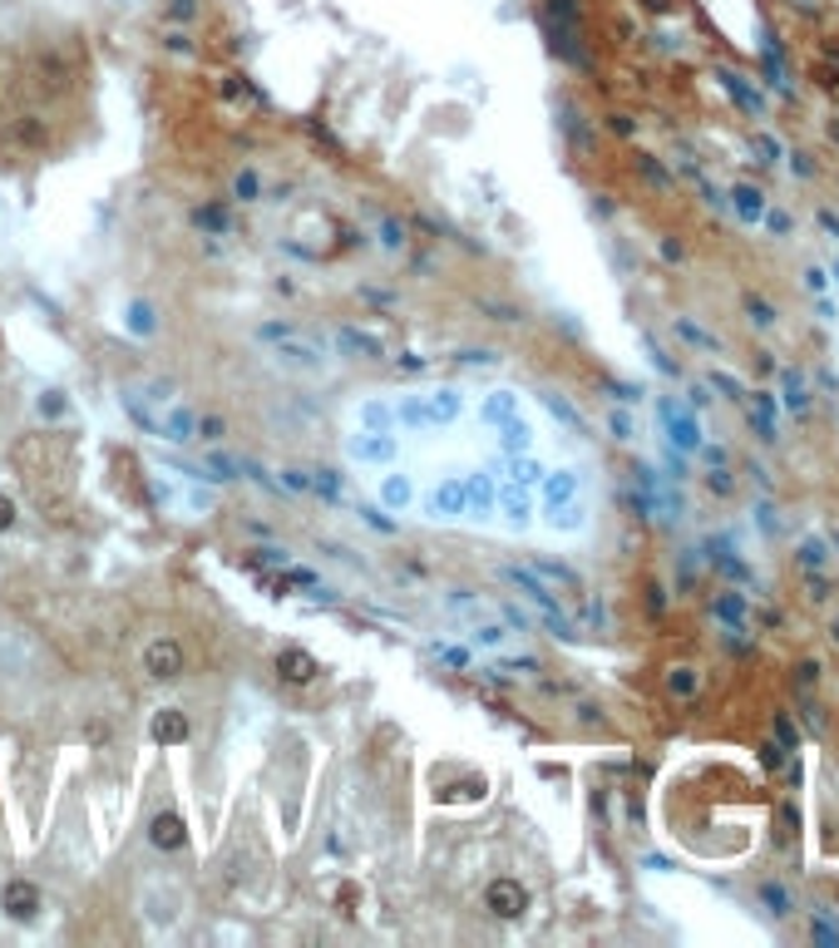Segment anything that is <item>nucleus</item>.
Segmentation results:
<instances>
[{
    "instance_id": "25",
    "label": "nucleus",
    "mask_w": 839,
    "mask_h": 948,
    "mask_svg": "<svg viewBox=\"0 0 839 948\" xmlns=\"http://www.w3.org/2000/svg\"><path fill=\"white\" fill-rule=\"evenodd\" d=\"M499 450L504 455H524V450H534V426H528L524 416H509L499 426Z\"/></svg>"
},
{
    "instance_id": "1",
    "label": "nucleus",
    "mask_w": 839,
    "mask_h": 948,
    "mask_svg": "<svg viewBox=\"0 0 839 948\" xmlns=\"http://www.w3.org/2000/svg\"><path fill=\"white\" fill-rule=\"evenodd\" d=\"M16 470L45 514H60L75 489V444L65 436H36L16 450Z\"/></svg>"
},
{
    "instance_id": "2",
    "label": "nucleus",
    "mask_w": 839,
    "mask_h": 948,
    "mask_svg": "<svg viewBox=\"0 0 839 948\" xmlns=\"http://www.w3.org/2000/svg\"><path fill=\"white\" fill-rule=\"evenodd\" d=\"M257 336L262 341H272V361L282 365V371H296V375H321L326 371V341H316V336H306V331H296V326H277V322H267V326H257Z\"/></svg>"
},
{
    "instance_id": "61",
    "label": "nucleus",
    "mask_w": 839,
    "mask_h": 948,
    "mask_svg": "<svg viewBox=\"0 0 839 948\" xmlns=\"http://www.w3.org/2000/svg\"><path fill=\"white\" fill-rule=\"evenodd\" d=\"M706 401H711V395H706V385H692V410H701Z\"/></svg>"
},
{
    "instance_id": "22",
    "label": "nucleus",
    "mask_w": 839,
    "mask_h": 948,
    "mask_svg": "<svg viewBox=\"0 0 839 948\" xmlns=\"http://www.w3.org/2000/svg\"><path fill=\"white\" fill-rule=\"evenodd\" d=\"M751 401V426H755V436H761V444H775V410H780V401L770 391H755V395H745Z\"/></svg>"
},
{
    "instance_id": "33",
    "label": "nucleus",
    "mask_w": 839,
    "mask_h": 948,
    "mask_svg": "<svg viewBox=\"0 0 839 948\" xmlns=\"http://www.w3.org/2000/svg\"><path fill=\"white\" fill-rule=\"evenodd\" d=\"M396 426H406V430H430V416H425V395H400L396 405Z\"/></svg>"
},
{
    "instance_id": "28",
    "label": "nucleus",
    "mask_w": 839,
    "mask_h": 948,
    "mask_svg": "<svg viewBox=\"0 0 839 948\" xmlns=\"http://www.w3.org/2000/svg\"><path fill=\"white\" fill-rule=\"evenodd\" d=\"M731 208H735V218H741V223H761L765 193L751 188V183H735V188H731Z\"/></svg>"
},
{
    "instance_id": "43",
    "label": "nucleus",
    "mask_w": 839,
    "mask_h": 948,
    "mask_svg": "<svg viewBox=\"0 0 839 948\" xmlns=\"http://www.w3.org/2000/svg\"><path fill=\"white\" fill-rule=\"evenodd\" d=\"M381 247L386 253H406V223L381 218Z\"/></svg>"
},
{
    "instance_id": "63",
    "label": "nucleus",
    "mask_w": 839,
    "mask_h": 948,
    "mask_svg": "<svg viewBox=\"0 0 839 948\" xmlns=\"http://www.w3.org/2000/svg\"><path fill=\"white\" fill-rule=\"evenodd\" d=\"M796 6H804V10H810V6H820V0H796Z\"/></svg>"
},
{
    "instance_id": "27",
    "label": "nucleus",
    "mask_w": 839,
    "mask_h": 948,
    "mask_svg": "<svg viewBox=\"0 0 839 948\" xmlns=\"http://www.w3.org/2000/svg\"><path fill=\"white\" fill-rule=\"evenodd\" d=\"M780 401H786V410L790 416H804L810 410V385H804V375L800 371H780Z\"/></svg>"
},
{
    "instance_id": "59",
    "label": "nucleus",
    "mask_w": 839,
    "mask_h": 948,
    "mask_svg": "<svg viewBox=\"0 0 839 948\" xmlns=\"http://www.w3.org/2000/svg\"><path fill=\"white\" fill-rule=\"evenodd\" d=\"M361 519L371 524V529H381V534H390V529H396V524H390V519H386L381 509H361Z\"/></svg>"
},
{
    "instance_id": "23",
    "label": "nucleus",
    "mask_w": 839,
    "mask_h": 948,
    "mask_svg": "<svg viewBox=\"0 0 839 948\" xmlns=\"http://www.w3.org/2000/svg\"><path fill=\"white\" fill-rule=\"evenodd\" d=\"M148 731H154V741H164V746H183V741H188V716H183L178 706H164V712H154Z\"/></svg>"
},
{
    "instance_id": "30",
    "label": "nucleus",
    "mask_w": 839,
    "mask_h": 948,
    "mask_svg": "<svg viewBox=\"0 0 839 948\" xmlns=\"http://www.w3.org/2000/svg\"><path fill=\"white\" fill-rule=\"evenodd\" d=\"M666 692L676 696V702H692V696L701 692V672L696 667H686V662H676V667H666Z\"/></svg>"
},
{
    "instance_id": "29",
    "label": "nucleus",
    "mask_w": 839,
    "mask_h": 948,
    "mask_svg": "<svg viewBox=\"0 0 839 948\" xmlns=\"http://www.w3.org/2000/svg\"><path fill=\"white\" fill-rule=\"evenodd\" d=\"M504 470H509V485H524V489H538V479H544V465L534 460V450L504 455Z\"/></svg>"
},
{
    "instance_id": "57",
    "label": "nucleus",
    "mask_w": 839,
    "mask_h": 948,
    "mask_svg": "<svg viewBox=\"0 0 839 948\" xmlns=\"http://www.w3.org/2000/svg\"><path fill=\"white\" fill-rule=\"evenodd\" d=\"M607 426H613L617 440H632V436H637V430H632V416H627V410H613V420H607Z\"/></svg>"
},
{
    "instance_id": "42",
    "label": "nucleus",
    "mask_w": 839,
    "mask_h": 948,
    "mask_svg": "<svg viewBox=\"0 0 839 948\" xmlns=\"http://www.w3.org/2000/svg\"><path fill=\"white\" fill-rule=\"evenodd\" d=\"M36 410H40V420H60L65 410H70V401H65V391H40Z\"/></svg>"
},
{
    "instance_id": "62",
    "label": "nucleus",
    "mask_w": 839,
    "mask_h": 948,
    "mask_svg": "<svg viewBox=\"0 0 839 948\" xmlns=\"http://www.w3.org/2000/svg\"><path fill=\"white\" fill-rule=\"evenodd\" d=\"M825 227H830V233L839 237V218H835V213H825Z\"/></svg>"
},
{
    "instance_id": "55",
    "label": "nucleus",
    "mask_w": 839,
    "mask_h": 948,
    "mask_svg": "<svg viewBox=\"0 0 839 948\" xmlns=\"http://www.w3.org/2000/svg\"><path fill=\"white\" fill-rule=\"evenodd\" d=\"M282 485L292 489V495H306V489H312V475H306V470H282Z\"/></svg>"
},
{
    "instance_id": "52",
    "label": "nucleus",
    "mask_w": 839,
    "mask_h": 948,
    "mask_svg": "<svg viewBox=\"0 0 839 948\" xmlns=\"http://www.w3.org/2000/svg\"><path fill=\"white\" fill-rule=\"evenodd\" d=\"M761 223H765L775 237H786L790 227H796V223H790V213H780V208H765V213H761Z\"/></svg>"
},
{
    "instance_id": "13",
    "label": "nucleus",
    "mask_w": 839,
    "mask_h": 948,
    "mask_svg": "<svg viewBox=\"0 0 839 948\" xmlns=\"http://www.w3.org/2000/svg\"><path fill=\"white\" fill-rule=\"evenodd\" d=\"M158 440H168V444H193V440H198V410L168 405L164 416H158Z\"/></svg>"
},
{
    "instance_id": "49",
    "label": "nucleus",
    "mask_w": 839,
    "mask_h": 948,
    "mask_svg": "<svg viewBox=\"0 0 839 948\" xmlns=\"http://www.w3.org/2000/svg\"><path fill=\"white\" fill-rule=\"evenodd\" d=\"M800 282H804V292H810V296H825V292H830V272H825V267H804Z\"/></svg>"
},
{
    "instance_id": "7",
    "label": "nucleus",
    "mask_w": 839,
    "mask_h": 948,
    "mask_svg": "<svg viewBox=\"0 0 839 948\" xmlns=\"http://www.w3.org/2000/svg\"><path fill=\"white\" fill-rule=\"evenodd\" d=\"M347 460L351 465H365V470H386V465L400 460V440L390 436V430H355L347 436Z\"/></svg>"
},
{
    "instance_id": "53",
    "label": "nucleus",
    "mask_w": 839,
    "mask_h": 948,
    "mask_svg": "<svg viewBox=\"0 0 839 948\" xmlns=\"http://www.w3.org/2000/svg\"><path fill=\"white\" fill-rule=\"evenodd\" d=\"M435 657L450 662L455 672H465V667H469V653H465V647H440V643H435Z\"/></svg>"
},
{
    "instance_id": "24",
    "label": "nucleus",
    "mask_w": 839,
    "mask_h": 948,
    "mask_svg": "<svg viewBox=\"0 0 839 948\" xmlns=\"http://www.w3.org/2000/svg\"><path fill=\"white\" fill-rule=\"evenodd\" d=\"M528 568H534V574L544 578V584L554 588V593L563 588V598H578V593H583V584H578V574H573V568H563V564H548V558H534V564H528Z\"/></svg>"
},
{
    "instance_id": "60",
    "label": "nucleus",
    "mask_w": 839,
    "mask_h": 948,
    "mask_svg": "<svg viewBox=\"0 0 839 948\" xmlns=\"http://www.w3.org/2000/svg\"><path fill=\"white\" fill-rule=\"evenodd\" d=\"M810 598H814V603L830 598V584H825V578H814V574H810Z\"/></svg>"
},
{
    "instance_id": "44",
    "label": "nucleus",
    "mask_w": 839,
    "mask_h": 948,
    "mask_svg": "<svg viewBox=\"0 0 839 948\" xmlns=\"http://www.w3.org/2000/svg\"><path fill=\"white\" fill-rule=\"evenodd\" d=\"M706 489H711V495H721V499L735 495V479H731L726 465H711V470H706Z\"/></svg>"
},
{
    "instance_id": "54",
    "label": "nucleus",
    "mask_w": 839,
    "mask_h": 948,
    "mask_svg": "<svg viewBox=\"0 0 839 948\" xmlns=\"http://www.w3.org/2000/svg\"><path fill=\"white\" fill-rule=\"evenodd\" d=\"M711 385H716V391H726V395H735V401H745L741 381H735V375H726V371H711Z\"/></svg>"
},
{
    "instance_id": "12",
    "label": "nucleus",
    "mask_w": 839,
    "mask_h": 948,
    "mask_svg": "<svg viewBox=\"0 0 839 948\" xmlns=\"http://www.w3.org/2000/svg\"><path fill=\"white\" fill-rule=\"evenodd\" d=\"M425 514L430 519H465V479H440L425 499Z\"/></svg>"
},
{
    "instance_id": "47",
    "label": "nucleus",
    "mask_w": 839,
    "mask_h": 948,
    "mask_svg": "<svg viewBox=\"0 0 839 948\" xmlns=\"http://www.w3.org/2000/svg\"><path fill=\"white\" fill-rule=\"evenodd\" d=\"M810 939L814 944H839V923H830L825 913H814V919H810Z\"/></svg>"
},
{
    "instance_id": "34",
    "label": "nucleus",
    "mask_w": 839,
    "mask_h": 948,
    "mask_svg": "<svg viewBox=\"0 0 839 948\" xmlns=\"http://www.w3.org/2000/svg\"><path fill=\"white\" fill-rule=\"evenodd\" d=\"M796 564L804 568V574H814V568H825L830 564V544L820 539V534H804L800 548H796Z\"/></svg>"
},
{
    "instance_id": "17",
    "label": "nucleus",
    "mask_w": 839,
    "mask_h": 948,
    "mask_svg": "<svg viewBox=\"0 0 839 948\" xmlns=\"http://www.w3.org/2000/svg\"><path fill=\"white\" fill-rule=\"evenodd\" d=\"M494 509H504L509 529H528V519H534V495H528L524 485H504L499 499H494Z\"/></svg>"
},
{
    "instance_id": "46",
    "label": "nucleus",
    "mask_w": 839,
    "mask_h": 948,
    "mask_svg": "<svg viewBox=\"0 0 839 948\" xmlns=\"http://www.w3.org/2000/svg\"><path fill=\"white\" fill-rule=\"evenodd\" d=\"M745 312H751V322L761 326V331H770V326H775V312H770V302H765V296H745Z\"/></svg>"
},
{
    "instance_id": "39",
    "label": "nucleus",
    "mask_w": 839,
    "mask_h": 948,
    "mask_svg": "<svg viewBox=\"0 0 839 948\" xmlns=\"http://www.w3.org/2000/svg\"><path fill=\"white\" fill-rule=\"evenodd\" d=\"M154 326H158L154 322V306H148V302H129V331H134V336H154Z\"/></svg>"
},
{
    "instance_id": "26",
    "label": "nucleus",
    "mask_w": 839,
    "mask_h": 948,
    "mask_svg": "<svg viewBox=\"0 0 839 948\" xmlns=\"http://www.w3.org/2000/svg\"><path fill=\"white\" fill-rule=\"evenodd\" d=\"M410 499H416V485H410V475H386V479H381V509L406 514Z\"/></svg>"
},
{
    "instance_id": "8",
    "label": "nucleus",
    "mask_w": 839,
    "mask_h": 948,
    "mask_svg": "<svg viewBox=\"0 0 839 948\" xmlns=\"http://www.w3.org/2000/svg\"><path fill=\"white\" fill-rule=\"evenodd\" d=\"M465 627V637H469V647H479V653H504V647L514 643V627L504 623V613L499 608H489V613H479V618H469V623H459Z\"/></svg>"
},
{
    "instance_id": "38",
    "label": "nucleus",
    "mask_w": 839,
    "mask_h": 948,
    "mask_svg": "<svg viewBox=\"0 0 839 948\" xmlns=\"http://www.w3.org/2000/svg\"><path fill=\"white\" fill-rule=\"evenodd\" d=\"M361 426L365 430H390V426H396V410H390L386 401H361Z\"/></svg>"
},
{
    "instance_id": "6",
    "label": "nucleus",
    "mask_w": 839,
    "mask_h": 948,
    "mask_svg": "<svg viewBox=\"0 0 839 948\" xmlns=\"http://www.w3.org/2000/svg\"><path fill=\"white\" fill-rule=\"evenodd\" d=\"M139 667H144L148 682H178L183 672H188V647H183L174 633H158V637H148V643H144Z\"/></svg>"
},
{
    "instance_id": "3",
    "label": "nucleus",
    "mask_w": 839,
    "mask_h": 948,
    "mask_svg": "<svg viewBox=\"0 0 839 948\" xmlns=\"http://www.w3.org/2000/svg\"><path fill=\"white\" fill-rule=\"evenodd\" d=\"M637 479H632V505H637L647 519H662V524H676L686 514V505H682V495H676L666 479L652 470V465H637L632 470Z\"/></svg>"
},
{
    "instance_id": "19",
    "label": "nucleus",
    "mask_w": 839,
    "mask_h": 948,
    "mask_svg": "<svg viewBox=\"0 0 839 948\" xmlns=\"http://www.w3.org/2000/svg\"><path fill=\"white\" fill-rule=\"evenodd\" d=\"M336 346L347 351V356H361V361H381L386 356V341L371 336V331H361V326H341L336 331Z\"/></svg>"
},
{
    "instance_id": "36",
    "label": "nucleus",
    "mask_w": 839,
    "mask_h": 948,
    "mask_svg": "<svg viewBox=\"0 0 839 948\" xmlns=\"http://www.w3.org/2000/svg\"><path fill=\"white\" fill-rule=\"evenodd\" d=\"M745 613H751L745 593H735V588H731V593H721V598H716V618L726 623V627H741V623H745Z\"/></svg>"
},
{
    "instance_id": "40",
    "label": "nucleus",
    "mask_w": 839,
    "mask_h": 948,
    "mask_svg": "<svg viewBox=\"0 0 839 948\" xmlns=\"http://www.w3.org/2000/svg\"><path fill=\"white\" fill-rule=\"evenodd\" d=\"M676 331H682V336L692 341V346H701V351H721V341L711 336V331H701L696 322H686V316H676Z\"/></svg>"
},
{
    "instance_id": "10",
    "label": "nucleus",
    "mask_w": 839,
    "mask_h": 948,
    "mask_svg": "<svg viewBox=\"0 0 839 948\" xmlns=\"http://www.w3.org/2000/svg\"><path fill=\"white\" fill-rule=\"evenodd\" d=\"M0 909H6L16 923H36L40 889L30 885V879H6V885H0Z\"/></svg>"
},
{
    "instance_id": "56",
    "label": "nucleus",
    "mask_w": 839,
    "mask_h": 948,
    "mask_svg": "<svg viewBox=\"0 0 839 948\" xmlns=\"http://www.w3.org/2000/svg\"><path fill=\"white\" fill-rule=\"evenodd\" d=\"M20 524V514H16V499L10 495H0V534H10Z\"/></svg>"
},
{
    "instance_id": "35",
    "label": "nucleus",
    "mask_w": 839,
    "mask_h": 948,
    "mask_svg": "<svg viewBox=\"0 0 839 948\" xmlns=\"http://www.w3.org/2000/svg\"><path fill=\"white\" fill-rule=\"evenodd\" d=\"M711 564L721 568V574H731L735 584H751V574H745V564H741V554H735V548L726 544V539H716L711 544Z\"/></svg>"
},
{
    "instance_id": "32",
    "label": "nucleus",
    "mask_w": 839,
    "mask_h": 948,
    "mask_svg": "<svg viewBox=\"0 0 839 948\" xmlns=\"http://www.w3.org/2000/svg\"><path fill=\"white\" fill-rule=\"evenodd\" d=\"M538 401H544V410H548V416H554V420H563V426H568L573 436H583V430H588V420L578 416V405H568L558 391H544V395H538Z\"/></svg>"
},
{
    "instance_id": "48",
    "label": "nucleus",
    "mask_w": 839,
    "mask_h": 948,
    "mask_svg": "<svg viewBox=\"0 0 839 948\" xmlns=\"http://www.w3.org/2000/svg\"><path fill=\"white\" fill-rule=\"evenodd\" d=\"M193 223L208 227V233H227V213L223 208H198V213H193Z\"/></svg>"
},
{
    "instance_id": "37",
    "label": "nucleus",
    "mask_w": 839,
    "mask_h": 948,
    "mask_svg": "<svg viewBox=\"0 0 839 948\" xmlns=\"http://www.w3.org/2000/svg\"><path fill=\"white\" fill-rule=\"evenodd\" d=\"M761 905H765V913H775V919H786L796 899H790V889H786V885H775V879H765V885H761Z\"/></svg>"
},
{
    "instance_id": "4",
    "label": "nucleus",
    "mask_w": 839,
    "mask_h": 948,
    "mask_svg": "<svg viewBox=\"0 0 839 948\" xmlns=\"http://www.w3.org/2000/svg\"><path fill=\"white\" fill-rule=\"evenodd\" d=\"M139 913L148 929H174L183 919V885L178 879H164V874H148L139 885Z\"/></svg>"
},
{
    "instance_id": "51",
    "label": "nucleus",
    "mask_w": 839,
    "mask_h": 948,
    "mask_svg": "<svg viewBox=\"0 0 839 948\" xmlns=\"http://www.w3.org/2000/svg\"><path fill=\"white\" fill-rule=\"evenodd\" d=\"M223 436H227V426H223V420H217V416H198V440L217 444V440H223Z\"/></svg>"
},
{
    "instance_id": "11",
    "label": "nucleus",
    "mask_w": 839,
    "mask_h": 948,
    "mask_svg": "<svg viewBox=\"0 0 839 948\" xmlns=\"http://www.w3.org/2000/svg\"><path fill=\"white\" fill-rule=\"evenodd\" d=\"M494 499H499V485H494V470H469L465 475V514L469 519H489Z\"/></svg>"
},
{
    "instance_id": "5",
    "label": "nucleus",
    "mask_w": 839,
    "mask_h": 948,
    "mask_svg": "<svg viewBox=\"0 0 839 948\" xmlns=\"http://www.w3.org/2000/svg\"><path fill=\"white\" fill-rule=\"evenodd\" d=\"M657 420H662L666 444H672L676 455H696L701 444H706V436H701V420H696L692 405L672 401V395H657Z\"/></svg>"
},
{
    "instance_id": "15",
    "label": "nucleus",
    "mask_w": 839,
    "mask_h": 948,
    "mask_svg": "<svg viewBox=\"0 0 839 948\" xmlns=\"http://www.w3.org/2000/svg\"><path fill=\"white\" fill-rule=\"evenodd\" d=\"M544 524L554 534H583V529H588V505H583V495L578 499H563V505H548L544 509Z\"/></svg>"
},
{
    "instance_id": "50",
    "label": "nucleus",
    "mask_w": 839,
    "mask_h": 948,
    "mask_svg": "<svg viewBox=\"0 0 839 948\" xmlns=\"http://www.w3.org/2000/svg\"><path fill=\"white\" fill-rule=\"evenodd\" d=\"M755 154H761V164H765V168H775L786 148H780L775 139H770V134H755Z\"/></svg>"
},
{
    "instance_id": "64",
    "label": "nucleus",
    "mask_w": 839,
    "mask_h": 948,
    "mask_svg": "<svg viewBox=\"0 0 839 948\" xmlns=\"http://www.w3.org/2000/svg\"><path fill=\"white\" fill-rule=\"evenodd\" d=\"M835 282H839V262H835Z\"/></svg>"
},
{
    "instance_id": "14",
    "label": "nucleus",
    "mask_w": 839,
    "mask_h": 948,
    "mask_svg": "<svg viewBox=\"0 0 839 948\" xmlns=\"http://www.w3.org/2000/svg\"><path fill=\"white\" fill-rule=\"evenodd\" d=\"M148 844L164 850V854H178L183 844H188V830H183V820L174 815V810H158V815H154V825H148Z\"/></svg>"
},
{
    "instance_id": "18",
    "label": "nucleus",
    "mask_w": 839,
    "mask_h": 948,
    "mask_svg": "<svg viewBox=\"0 0 839 948\" xmlns=\"http://www.w3.org/2000/svg\"><path fill=\"white\" fill-rule=\"evenodd\" d=\"M277 672L292 687H306V682H316V672H321V662L306 653V647H282V657H277Z\"/></svg>"
},
{
    "instance_id": "21",
    "label": "nucleus",
    "mask_w": 839,
    "mask_h": 948,
    "mask_svg": "<svg viewBox=\"0 0 839 948\" xmlns=\"http://www.w3.org/2000/svg\"><path fill=\"white\" fill-rule=\"evenodd\" d=\"M716 79H721V89H726V95L735 99V105H741L745 114H751V119H761V114H765V99L755 95V89H751V79H745V75H735V70H716Z\"/></svg>"
},
{
    "instance_id": "9",
    "label": "nucleus",
    "mask_w": 839,
    "mask_h": 948,
    "mask_svg": "<svg viewBox=\"0 0 839 948\" xmlns=\"http://www.w3.org/2000/svg\"><path fill=\"white\" fill-rule=\"evenodd\" d=\"M485 909L494 913V919H524V909H528V889L519 885V879H489V889H485Z\"/></svg>"
},
{
    "instance_id": "20",
    "label": "nucleus",
    "mask_w": 839,
    "mask_h": 948,
    "mask_svg": "<svg viewBox=\"0 0 839 948\" xmlns=\"http://www.w3.org/2000/svg\"><path fill=\"white\" fill-rule=\"evenodd\" d=\"M538 489H544V505H563V499L583 495V475L578 470H544Z\"/></svg>"
},
{
    "instance_id": "45",
    "label": "nucleus",
    "mask_w": 839,
    "mask_h": 948,
    "mask_svg": "<svg viewBox=\"0 0 839 948\" xmlns=\"http://www.w3.org/2000/svg\"><path fill=\"white\" fill-rule=\"evenodd\" d=\"M312 489L321 499H341V470H316L312 475Z\"/></svg>"
},
{
    "instance_id": "16",
    "label": "nucleus",
    "mask_w": 839,
    "mask_h": 948,
    "mask_svg": "<svg viewBox=\"0 0 839 948\" xmlns=\"http://www.w3.org/2000/svg\"><path fill=\"white\" fill-rule=\"evenodd\" d=\"M425 416H430V426H455V420L465 416V395H459L455 385L425 391Z\"/></svg>"
},
{
    "instance_id": "31",
    "label": "nucleus",
    "mask_w": 839,
    "mask_h": 948,
    "mask_svg": "<svg viewBox=\"0 0 839 948\" xmlns=\"http://www.w3.org/2000/svg\"><path fill=\"white\" fill-rule=\"evenodd\" d=\"M509 416H519V395L514 391H489L485 405H479V420H485V426H504Z\"/></svg>"
},
{
    "instance_id": "58",
    "label": "nucleus",
    "mask_w": 839,
    "mask_h": 948,
    "mask_svg": "<svg viewBox=\"0 0 839 948\" xmlns=\"http://www.w3.org/2000/svg\"><path fill=\"white\" fill-rule=\"evenodd\" d=\"M755 519H761V534H780V514L770 509V505L755 509Z\"/></svg>"
},
{
    "instance_id": "41",
    "label": "nucleus",
    "mask_w": 839,
    "mask_h": 948,
    "mask_svg": "<svg viewBox=\"0 0 839 948\" xmlns=\"http://www.w3.org/2000/svg\"><path fill=\"white\" fill-rule=\"evenodd\" d=\"M257 193H262V178H257V168H243V174L233 178V198H243V203H257Z\"/></svg>"
}]
</instances>
